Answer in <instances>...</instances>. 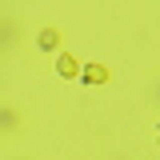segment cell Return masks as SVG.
Masks as SVG:
<instances>
[{
  "label": "cell",
  "mask_w": 160,
  "mask_h": 160,
  "mask_svg": "<svg viewBox=\"0 0 160 160\" xmlns=\"http://www.w3.org/2000/svg\"><path fill=\"white\" fill-rule=\"evenodd\" d=\"M56 72H60V76H80V64L68 56V52H60V56H56Z\"/></svg>",
  "instance_id": "1"
},
{
  "label": "cell",
  "mask_w": 160,
  "mask_h": 160,
  "mask_svg": "<svg viewBox=\"0 0 160 160\" xmlns=\"http://www.w3.org/2000/svg\"><path fill=\"white\" fill-rule=\"evenodd\" d=\"M36 44H40V48H44V52H56V48H60V32H56V28H44V32H40V40H36Z\"/></svg>",
  "instance_id": "2"
},
{
  "label": "cell",
  "mask_w": 160,
  "mask_h": 160,
  "mask_svg": "<svg viewBox=\"0 0 160 160\" xmlns=\"http://www.w3.org/2000/svg\"><path fill=\"white\" fill-rule=\"evenodd\" d=\"M80 76H84V84H104V80H108V72H104L100 64H88V68H84Z\"/></svg>",
  "instance_id": "3"
},
{
  "label": "cell",
  "mask_w": 160,
  "mask_h": 160,
  "mask_svg": "<svg viewBox=\"0 0 160 160\" xmlns=\"http://www.w3.org/2000/svg\"><path fill=\"white\" fill-rule=\"evenodd\" d=\"M156 136H160V132H156Z\"/></svg>",
  "instance_id": "4"
}]
</instances>
